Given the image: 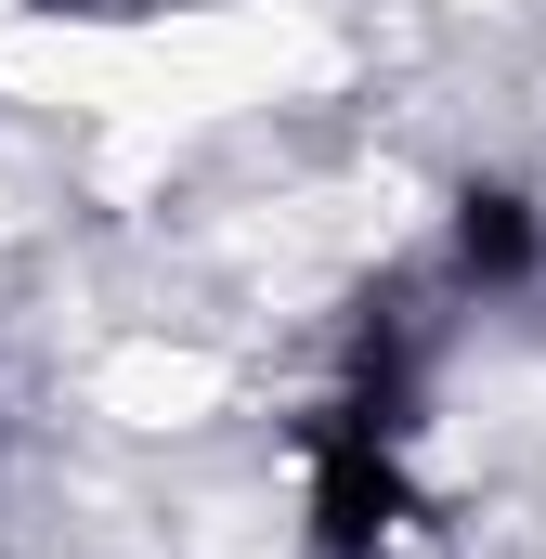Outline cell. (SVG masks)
<instances>
[{"label":"cell","mask_w":546,"mask_h":559,"mask_svg":"<svg viewBox=\"0 0 546 559\" xmlns=\"http://www.w3.org/2000/svg\"><path fill=\"white\" fill-rule=\"evenodd\" d=\"M404 429H416V338L378 325L352 391L312 417V559H378L404 521Z\"/></svg>","instance_id":"cell-1"},{"label":"cell","mask_w":546,"mask_h":559,"mask_svg":"<svg viewBox=\"0 0 546 559\" xmlns=\"http://www.w3.org/2000/svg\"><path fill=\"white\" fill-rule=\"evenodd\" d=\"M534 261H546L534 195H521V182H468V195H455V274L468 286H521Z\"/></svg>","instance_id":"cell-2"}]
</instances>
